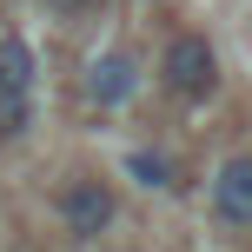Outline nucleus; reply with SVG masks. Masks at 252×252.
<instances>
[{
  "instance_id": "nucleus-1",
  "label": "nucleus",
  "mask_w": 252,
  "mask_h": 252,
  "mask_svg": "<svg viewBox=\"0 0 252 252\" xmlns=\"http://www.w3.org/2000/svg\"><path fill=\"white\" fill-rule=\"evenodd\" d=\"M153 73H159V93L179 106H206L219 87H226V66H219V47L199 33V27H179V33H166L159 60H153Z\"/></svg>"
},
{
  "instance_id": "nucleus-2",
  "label": "nucleus",
  "mask_w": 252,
  "mask_h": 252,
  "mask_svg": "<svg viewBox=\"0 0 252 252\" xmlns=\"http://www.w3.org/2000/svg\"><path fill=\"white\" fill-rule=\"evenodd\" d=\"M33 93H40V53L27 33H0V146H20L33 133Z\"/></svg>"
},
{
  "instance_id": "nucleus-3",
  "label": "nucleus",
  "mask_w": 252,
  "mask_h": 252,
  "mask_svg": "<svg viewBox=\"0 0 252 252\" xmlns=\"http://www.w3.org/2000/svg\"><path fill=\"white\" fill-rule=\"evenodd\" d=\"M53 219H60V232H66L73 246H100L106 232L120 226V192H113V179L73 173L60 192H53Z\"/></svg>"
},
{
  "instance_id": "nucleus-4",
  "label": "nucleus",
  "mask_w": 252,
  "mask_h": 252,
  "mask_svg": "<svg viewBox=\"0 0 252 252\" xmlns=\"http://www.w3.org/2000/svg\"><path fill=\"white\" fill-rule=\"evenodd\" d=\"M146 93V60H139L133 47H100L87 60V73H80V100L93 106V113H126V106Z\"/></svg>"
},
{
  "instance_id": "nucleus-5",
  "label": "nucleus",
  "mask_w": 252,
  "mask_h": 252,
  "mask_svg": "<svg viewBox=\"0 0 252 252\" xmlns=\"http://www.w3.org/2000/svg\"><path fill=\"white\" fill-rule=\"evenodd\" d=\"M206 213L219 232H252V153H226L206 179Z\"/></svg>"
},
{
  "instance_id": "nucleus-6",
  "label": "nucleus",
  "mask_w": 252,
  "mask_h": 252,
  "mask_svg": "<svg viewBox=\"0 0 252 252\" xmlns=\"http://www.w3.org/2000/svg\"><path fill=\"white\" fill-rule=\"evenodd\" d=\"M120 179L133 192H153V199H166V192H179V159L166 146H153V139H139V146L120 153Z\"/></svg>"
},
{
  "instance_id": "nucleus-7",
  "label": "nucleus",
  "mask_w": 252,
  "mask_h": 252,
  "mask_svg": "<svg viewBox=\"0 0 252 252\" xmlns=\"http://www.w3.org/2000/svg\"><path fill=\"white\" fill-rule=\"evenodd\" d=\"M100 7H106V0H47V13H53V20H66V27H73V20H93Z\"/></svg>"
},
{
  "instance_id": "nucleus-8",
  "label": "nucleus",
  "mask_w": 252,
  "mask_h": 252,
  "mask_svg": "<svg viewBox=\"0 0 252 252\" xmlns=\"http://www.w3.org/2000/svg\"><path fill=\"white\" fill-rule=\"evenodd\" d=\"M13 252H27V246H13Z\"/></svg>"
}]
</instances>
